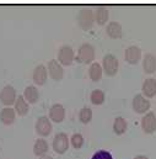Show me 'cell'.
<instances>
[{"label":"cell","instance_id":"obj_4","mask_svg":"<svg viewBox=\"0 0 156 159\" xmlns=\"http://www.w3.org/2000/svg\"><path fill=\"white\" fill-rule=\"evenodd\" d=\"M53 149L58 154H64L69 148V137L64 132H59L53 138Z\"/></svg>","mask_w":156,"mask_h":159},{"label":"cell","instance_id":"obj_28","mask_svg":"<svg viewBox=\"0 0 156 159\" xmlns=\"http://www.w3.org/2000/svg\"><path fill=\"white\" fill-rule=\"evenodd\" d=\"M133 159H149L146 156H143V154H140V156H136V157H134Z\"/></svg>","mask_w":156,"mask_h":159},{"label":"cell","instance_id":"obj_8","mask_svg":"<svg viewBox=\"0 0 156 159\" xmlns=\"http://www.w3.org/2000/svg\"><path fill=\"white\" fill-rule=\"evenodd\" d=\"M36 132L38 133L41 137H47L52 132V122L49 117L47 116H39L37 121H36Z\"/></svg>","mask_w":156,"mask_h":159},{"label":"cell","instance_id":"obj_9","mask_svg":"<svg viewBox=\"0 0 156 159\" xmlns=\"http://www.w3.org/2000/svg\"><path fill=\"white\" fill-rule=\"evenodd\" d=\"M48 74L50 75V78L53 80H62L64 77V69L62 67V64L57 61V59H50L48 62V67H47Z\"/></svg>","mask_w":156,"mask_h":159},{"label":"cell","instance_id":"obj_23","mask_svg":"<svg viewBox=\"0 0 156 159\" xmlns=\"http://www.w3.org/2000/svg\"><path fill=\"white\" fill-rule=\"evenodd\" d=\"M127 128H128V122H127V120L124 119V117L118 116V117L115 119V122H113V131L116 132V134L120 136V134L125 133Z\"/></svg>","mask_w":156,"mask_h":159},{"label":"cell","instance_id":"obj_17","mask_svg":"<svg viewBox=\"0 0 156 159\" xmlns=\"http://www.w3.org/2000/svg\"><path fill=\"white\" fill-rule=\"evenodd\" d=\"M106 32L111 39H120L123 35V30H122V25L117 21H111L107 27H106Z\"/></svg>","mask_w":156,"mask_h":159},{"label":"cell","instance_id":"obj_21","mask_svg":"<svg viewBox=\"0 0 156 159\" xmlns=\"http://www.w3.org/2000/svg\"><path fill=\"white\" fill-rule=\"evenodd\" d=\"M48 142L44 139V138H38L36 142H35V146H33V153L38 157H43L47 154L48 152Z\"/></svg>","mask_w":156,"mask_h":159},{"label":"cell","instance_id":"obj_13","mask_svg":"<svg viewBox=\"0 0 156 159\" xmlns=\"http://www.w3.org/2000/svg\"><path fill=\"white\" fill-rule=\"evenodd\" d=\"M32 78H33V81L37 85H44L46 81H47V78H48V70H47V68L43 64H38L33 69Z\"/></svg>","mask_w":156,"mask_h":159},{"label":"cell","instance_id":"obj_7","mask_svg":"<svg viewBox=\"0 0 156 159\" xmlns=\"http://www.w3.org/2000/svg\"><path fill=\"white\" fill-rule=\"evenodd\" d=\"M133 110L138 114H146L150 109V101L143 94H136L132 101Z\"/></svg>","mask_w":156,"mask_h":159},{"label":"cell","instance_id":"obj_15","mask_svg":"<svg viewBox=\"0 0 156 159\" xmlns=\"http://www.w3.org/2000/svg\"><path fill=\"white\" fill-rule=\"evenodd\" d=\"M143 69L146 74H153L156 72V56L153 53H146L143 58Z\"/></svg>","mask_w":156,"mask_h":159},{"label":"cell","instance_id":"obj_19","mask_svg":"<svg viewBox=\"0 0 156 159\" xmlns=\"http://www.w3.org/2000/svg\"><path fill=\"white\" fill-rule=\"evenodd\" d=\"M93 15H95V21H96L98 25H105V24H107V21H108L110 11H108V9L105 7V6H98V7L93 11Z\"/></svg>","mask_w":156,"mask_h":159},{"label":"cell","instance_id":"obj_22","mask_svg":"<svg viewBox=\"0 0 156 159\" xmlns=\"http://www.w3.org/2000/svg\"><path fill=\"white\" fill-rule=\"evenodd\" d=\"M89 77L92 81H98L102 78V67L100 63L93 62L89 68Z\"/></svg>","mask_w":156,"mask_h":159},{"label":"cell","instance_id":"obj_30","mask_svg":"<svg viewBox=\"0 0 156 159\" xmlns=\"http://www.w3.org/2000/svg\"><path fill=\"white\" fill-rule=\"evenodd\" d=\"M155 112H156V111H155ZM155 115H156V114H155Z\"/></svg>","mask_w":156,"mask_h":159},{"label":"cell","instance_id":"obj_29","mask_svg":"<svg viewBox=\"0 0 156 159\" xmlns=\"http://www.w3.org/2000/svg\"><path fill=\"white\" fill-rule=\"evenodd\" d=\"M39 159H53V158H52L50 156H47V154H46V156H43V157H39Z\"/></svg>","mask_w":156,"mask_h":159},{"label":"cell","instance_id":"obj_11","mask_svg":"<svg viewBox=\"0 0 156 159\" xmlns=\"http://www.w3.org/2000/svg\"><path fill=\"white\" fill-rule=\"evenodd\" d=\"M141 128L145 133H154L156 131V115L154 112H146L141 119Z\"/></svg>","mask_w":156,"mask_h":159},{"label":"cell","instance_id":"obj_24","mask_svg":"<svg viewBox=\"0 0 156 159\" xmlns=\"http://www.w3.org/2000/svg\"><path fill=\"white\" fill-rule=\"evenodd\" d=\"M90 100L93 105H101L105 102V93L101 89H95L90 95Z\"/></svg>","mask_w":156,"mask_h":159},{"label":"cell","instance_id":"obj_26","mask_svg":"<svg viewBox=\"0 0 156 159\" xmlns=\"http://www.w3.org/2000/svg\"><path fill=\"white\" fill-rule=\"evenodd\" d=\"M70 143H72V146L74 148L79 149V148H81L84 146V137L80 133H74L72 136V138H70Z\"/></svg>","mask_w":156,"mask_h":159},{"label":"cell","instance_id":"obj_10","mask_svg":"<svg viewBox=\"0 0 156 159\" xmlns=\"http://www.w3.org/2000/svg\"><path fill=\"white\" fill-rule=\"evenodd\" d=\"M124 58L129 64H136L141 58V49L138 46H129L124 51Z\"/></svg>","mask_w":156,"mask_h":159},{"label":"cell","instance_id":"obj_25","mask_svg":"<svg viewBox=\"0 0 156 159\" xmlns=\"http://www.w3.org/2000/svg\"><path fill=\"white\" fill-rule=\"evenodd\" d=\"M92 119V111L90 107H82L79 112V120L82 123H89Z\"/></svg>","mask_w":156,"mask_h":159},{"label":"cell","instance_id":"obj_6","mask_svg":"<svg viewBox=\"0 0 156 159\" xmlns=\"http://www.w3.org/2000/svg\"><path fill=\"white\" fill-rule=\"evenodd\" d=\"M74 58H75V53H74V49L70 46L64 44L59 48V51H58V62L62 66H70L73 63Z\"/></svg>","mask_w":156,"mask_h":159},{"label":"cell","instance_id":"obj_20","mask_svg":"<svg viewBox=\"0 0 156 159\" xmlns=\"http://www.w3.org/2000/svg\"><path fill=\"white\" fill-rule=\"evenodd\" d=\"M28 102L24 99V96H17L16 101H15V112L19 114L20 116H26L28 112Z\"/></svg>","mask_w":156,"mask_h":159},{"label":"cell","instance_id":"obj_3","mask_svg":"<svg viewBox=\"0 0 156 159\" xmlns=\"http://www.w3.org/2000/svg\"><path fill=\"white\" fill-rule=\"evenodd\" d=\"M119 68V62L113 54H106L102 59V69L108 77H115Z\"/></svg>","mask_w":156,"mask_h":159},{"label":"cell","instance_id":"obj_16","mask_svg":"<svg viewBox=\"0 0 156 159\" xmlns=\"http://www.w3.org/2000/svg\"><path fill=\"white\" fill-rule=\"evenodd\" d=\"M24 99L28 102V104H36L39 99V91L35 85H28L26 86L25 91H24Z\"/></svg>","mask_w":156,"mask_h":159},{"label":"cell","instance_id":"obj_5","mask_svg":"<svg viewBox=\"0 0 156 159\" xmlns=\"http://www.w3.org/2000/svg\"><path fill=\"white\" fill-rule=\"evenodd\" d=\"M16 99H17V95H16V89L14 86L5 85L0 90V101L6 107H10L11 105H14L15 101H16Z\"/></svg>","mask_w":156,"mask_h":159},{"label":"cell","instance_id":"obj_18","mask_svg":"<svg viewBox=\"0 0 156 159\" xmlns=\"http://www.w3.org/2000/svg\"><path fill=\"white\" fill-rule=\"evenodd\" d=\"M16 112L11 107H4L0 110V121L4 125H11L15 122Z\"/></svg>","mask_w":156,"mask_h":159},{"label":"cell","instance_id":"obj_14","mask_svg":"<svg viewBox=\"0 0 156 159\" xmlns=\"http://www.w3.org/2000/svg\"><path fill=\"white\" fill-rule=\"evenodd\" d=\"M141 91H143V95L146 98V99H150V98H154L156 95V79L155 78H146L143 83V86H141Z\"/></svg>","mask_w":156,"mask_h":159},{"label":"cell","instance_id":"obj_12","mask_svg":"<svg viewBox=\"0 0 156 159\" xmlns=\"http://www.w3.org/2000/svg\"><path fill=\"white\" fill-rule=\"evenodd\" d=\"M65 119V109L62 104H53L49 109V120L53 122H62Z\"/></svg>","mask_w":156,"mask_h":159},{"label":"cell","instance_id":"obj_27","mask_svg":"<svg viewBox=\"0 0 156 159\" xmlns=\"http://www.w3.org/2000/svg\"><path fill=\"white\" fill-rule=\"evenodd\" d=\"M91 159H113L112 158V154L107 151H97Z\"/></svg>","mask_w":156,"mask_h":159},{"label":"cell","instance_id":"obj_1","mask_svg":"<svg viewBox=\"0 0 156 159\" xmlns=\"http://www.w3.org/2000/svg\"><path fill=\"white\" fill-rule=\"evenodd\" d=\"M95 47L90 43H82L78 49L76 54V61L82 64H89L92 63L95 59Z\"/></svg>","mask_w":156,"mask_h":159},{"label":"cell","instance_id":"obj_2","mask_svg":"<svg viewBox=\"0 0 156 159\" xmlns=\"http://www.w3.org/2000/svg\"><path fill=\"white\" fill-rule=\"evenodd\" d=\"M78 22L79 26L82 30H90L93 26V22H95L93 11L91 9H89V7L81 9L78 14Z\"/></svg>","mask_w":156,"mask_h":159}]
</instances>
